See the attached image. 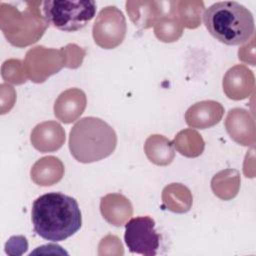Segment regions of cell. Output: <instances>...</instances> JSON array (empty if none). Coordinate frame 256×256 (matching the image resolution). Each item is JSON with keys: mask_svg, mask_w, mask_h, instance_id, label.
<instances>
[{"mask_svg": "<svg viewBox=\"0 0 256 256\" xmlns=\"http://www.w3.org/2000/svg\"><path fill=\"white\" fill-rule=\"evenodd\" d=\"M224 109L220 103L215 101H202L191 106L186 114V123L198 129H205L217 124L222 115Z\"/></svg>", "mask_w": 256, "mask_h": 256, "instance_id": "9", "label": "cell"}, {"mask_svg": "<svg viewBox=\"0 0 256 256\" xmlns=\"http://www.w3.org/2000/svg\"><path fill=\"white\" fill-rule=\"evenodd\" d=\"M86 107L85 93L77 88L61 93L55 101L54 114L64 123H71L79 117Z\"/></svg>", "mask_w": 256, "mask_h": 256, "instance_id": "8", "label": "cell"}, {"mask_svg": "<svg viewBox=\"0 0 256 256\" xmlns=\"http://www.w3.org/2000/svg\"><path fill=\"white\" fill-rule=\"evenodd\" d=\"M116 145L115 130L97 117L81 118L70 130L69 150L81 163H92L110 156Z\"/></svg>", "mask_w": 256, "mask_h": 256, "instance_id": "3", "label": "cell"}, {"mask_svg": "<svg viewBox=\"0 0 256 256\" xmlns=\"http://www.w3.org/2000/svg\"><path fill=\"white\" fill-rule=\"evenodd\" d=\"M65 141V132L60 124L47 121L38 124L31 132L32 145L42 153L59 149Z\"/></svg>", "mask_w": 256, "mask_h": 256, "instance_id": "7", "label": "cell"}, {"mask_svg": "<svg viewBox=\"0 0 256 256\" xmlns=\"http://www.w3.org/2000/svg\"><path fill=\"white\" fill-rule=\"evenodd\" d=\"M126 34L123 13L115 6L102 9L93 25V38L97 45L105 49L115 48L122 43Z\"/></svg>", "mask_w": 256, "mask_h": 256, "instance_id": "6", "label": "cell"}, {"mask_svg": "<svg viewBox=\"0 0 256 256\" xmlns=\"http://www.w3.org/2000/svg\"><path fill=\"white\" fill-rule=\"evenodd\" d=\"M145 152L150 161L157 165L170 164L174 158L172 143L162 135H151L146 140Z\"/></svg>", "mask_w": 256, "mask_h": 256, "instance_id": "10", "label": "cell"}, {"mask_svg": "<svg viewBox=\"0 0 256 256\" xmlns=\"http://www.w3.org/2000/svg\"><path fill=\"white\" fill-rule=\"evenodd\" d=\"M125 243L131 253L145 256L157 254L160 235L155 230V221L149 216H138L125 224Z\"/></svg>", "mask_w": 256, "mask_h": 256, "instance_id": "5", "label": "cell"}, {"mask_svg": "<svg viewBox=\"0 0 256 256\" xmlns=\"http://www.w3.org/2000/svg\"><path fill=\"white\" fill-rule=\"evenodd\" d=\"M208 32L226 45H240L254 34L252 13L236 1H221L209 6L203 15Z\"/></svg>", "mask_w": 256, "mask_h": 256, "instance_id": "2", "label": "cell"}, {"mask_svg": "<svg viewBox=\"0 0 256 256\" xmlns=\"http://www.w3.org/2000/svg\"><path fill=\"white\" fill-rule=\"evenodd\" d=\"M31 220L37 235L51 242L66 240L82 226L78 202L60 192H50L34 200Z\"/></svg>", "mask_w": 256, "mask_h": 256, "instance_id": "1", "label": "cell"}, {"mask_svg": "<svg viewBox=\"0 0 256 256\" xmlns=\"http://www.w3.org/2000/svg\"><path fill=\"white\" fill-rule=\"evenodd\" d=\"M47 173H51L56 176L59 180L63 175V165L61 161L57 158L54 164L50 167V169H45V166L39 159L31 169V178L37 184L41 186H47Z\"/></svg>", "mask_w": 256, "mask_h": 256, "instance_id": "11", "label": "cell"}, {"mask_svg": "<svg viewBox=\"0 0 256 256\" xmlns=\"http://www.w3.org/2000/svg\"><path fill=\"white\" fill-rule=\"evenodd\" d=\"M43 17L53 27L64 32L84 28L96 14L93 0H47L42 3Z\"/></svg>", "mask_w": 256, "mask_h": 256, "instance_id": "4", "label": "cell"}]
</instances>
